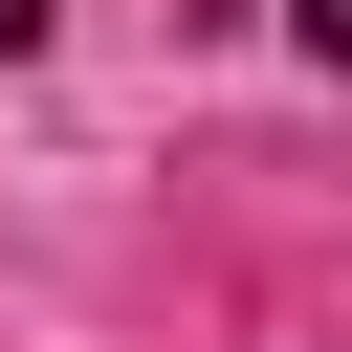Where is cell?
<instances>
[{
	"label": "cell",
	"mask_w": 352,
	"mask_h": 352,
	"mask_svg": "<svg viewBox=\"0 0 352 352\" xmlns=\"http://www.w3.org/2000/svg\"><path fill=\"white\" fill-rule=\"evenodd\" d=\"M44 22H66V0H0V66H22V44H44Z\"/></svg>",
	"instance_id": "6da1fadb"
},
{
	"label": "cell",
	"mask_w": 352,
	"mask_h": 352,
	"mask_svg": "<svg viewBox=\"0 0 352 352\" xmlns=\"http://www.w3.org/2000/svg\"><path fill=\"white\" fill-rule=\"evenodd\" d=\"M308 44H330V66H352V0H308Z\"/></svg>",
	"instance_id": "7a4b0ae2"
}]
</instances>
